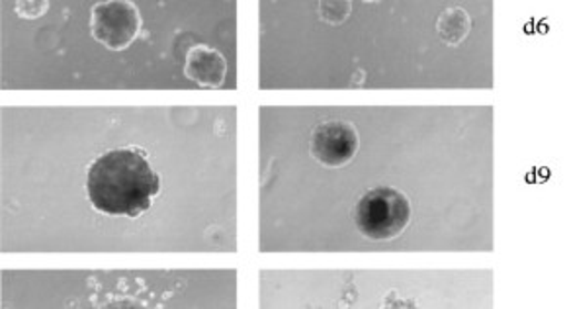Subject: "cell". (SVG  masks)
Wrapping results in <instances>:
<instances>
[{"mask_svg":"<svg viewBox=\"0 0 567 309\" xmlns=\"http://www.w3.org/2000/svg\"><path fill=\"white\" fill-rule=\"evenodd\" d=\"M436 30H439V35L446 45L456 48L470 34L472 18H470L466 10L460 9V7H451V9L444 10L441 18L436 20Z\"/></svg>","mask_w":567,"mask_h":309,"instance_id":"6","label":"cell"},{"mask_svg":"<svg viewBox=\"0 0 567 309\" xmlns=\"http://www.w3.org/2000/svg\"><path fill=\"white\" fill-rule=\"evenodd\" d=\"M142 30V17L134 2L109 0L92 7L91 34L112 51H122L134 43Z\"/></svg>","mask_w":567,"mask_h":309,"instance_id":"3","label":"cell"},{"mask_svg":"<svg viewBox=\"0 0 567 309\" xmlns=\"http://www.w3.org/2000/svg\"><path fill=\"white\" fill-rule=\"evenodd\" d=\"M360 147L357 127L351 122L331 120L316 127L311 135V155L326 167L339 168L349 165Z\"/></svg>","mask_w":567,"mask_h":309,"instance_id":"4","label":"cell"},{"mask_svg":"<svg viewBox=\"0 0 567 309\" xmlns=\"http://www.w3.org/2000/svg\"><path fill=\"white\" fill-rule=\"evenodd\" d=\"M48 9H50L48 2H20V4H17L18 12L24 18L42 17Z\"/></svg>","mask_w":567,"mask_h":309,"instance_id":"8","label":"cell"},{"mask_svg":"<svg viewBox=\"0 0 567 309\" xmlns=\"http://www.w3.org/2000/svg\"><path fill=\"white\" fill-rule=\"evenodd\" d=\"M411 222V202L392 186L368 190L354 208V224L372 241H390L405 231Z\"/></svg>","mask_w":567,"mask_h":309,"instance_id":"2","label":"cell"},{"mask_svg":"<svg viewBox=\"0 0 567 309\" xmlns=\"http://www.w3.org/2000/svg\"><path fill=\"white\" fill-rule=\"evenodd\" d=\"M86 193L94 209L112 218H140L161 193V176L140 147H117L92 161Z\"/></svg>","mask_w":567,"mask_h":309,"instance_id":"1","label":"cell"},{"mask_svg":"<svg viewBox=\"0 0 567 309\" xmlns=\"http://www.w3.org/2000/svg\"><path fill=\"white\" fill-rule=\"evenodd\" d=\"M184 75L204 89H217L226 81L227 59L221 51L209 45H194L186 53Z\"/></svg>","mask_w":567,"mask_h":309,"instance_id":"5","label":"cell"},{"mask_svg":"<svg viewBox=\"0 0 567 309\" xmlns=\"http://www.w3.org/2000/svg\"><path fill=\"white\" fill-rule=\"evenodd\" d=\"M351 2L347 0H327L319 4V17L327 24H342L347 18L351 17Z\"/></svg>","mask_w":567,"mask_h":309,"instance_id":"7","label":"cell"}]
</instances>
